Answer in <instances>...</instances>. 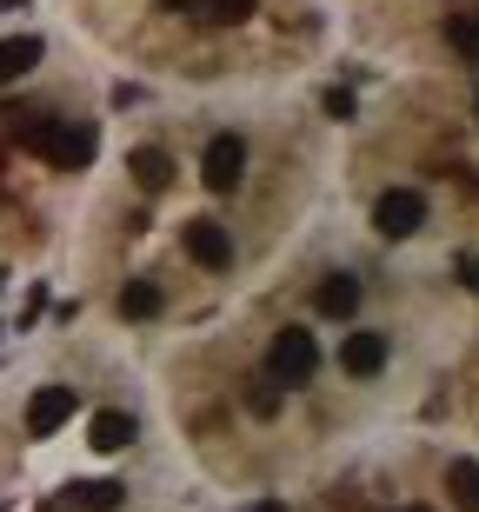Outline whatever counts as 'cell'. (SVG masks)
I'll list each match as a JSON object with an SVG mask.
<instances>
[{"mask_svg": "<svg viewBox=\"0 0 479 512\" xmlns=\"http://www.w3.org/2000/svg\"><path fill=\"white\" fill-rule=\"evenodd\" d=\"M67 419H74V386H40V393L27 399V433L34 439H54Z\"/></svg>", "mask_w": 479, "mask_h": 512, "instance_id": "6", "label": "cell"}, {"mask_svg": "<svg viewBox=\"0 0 479 512\" xmlns=\"http://www.w3.org/2000/svg\"><path fill=\"white\" fill-rule=\"evenodd\" d=\"M120 499H127V486H114V479H74L67 486V512H114Z\"/></svg>", "mask_w": 479, "mask_h": 512, "instance_id": "9", "label": "cell"}, {"mask_svg": "<svg viewBox=\"0 0 479 512\" xmlns=\"http://www.w3.org/2000/svg\"><path fill=\"white\" fill-rule=\"evenodd\" d=\"M247 512H287V499H260V506H247Z\"/></svg>", "mask_w": 479, "mask_h": 512, "instance_id": "20", "label": "cell"}, {"mask_svg": "<svg viewBox=\"0 0 479 512\" xmlns=\"http://www.w3.org/2000/svg\"><path fill=\"white\" fill-rule=\"evenodd\" d=\"M386 353H393L386 333H346V340H340V366L353 373V380H373V373L386 366Z\"/></svg>", "mask_w": 479, "mask_h": 512, "instance_id": "7", "label": "cell"}, {"mask_svg": "<svg viewBox=\"0 0 479 512\" xmlns=\"http://www.w3.org/2000/svg\"><path fill=\"white\" fill-rule=\"evenodd\" d=\"M34 67H40V40H34V34L0 40V87H14V80L34 74Z\"/></svg>", "mask_w": 479, "mask_h": 512, "instance_id": "11", "label": "cell"}, {"mask_svg": "<svg viewBox=\"0 0 479 512\" xmlns=\"http://www.w3.org/2000/svg\"><path fill=\"white\" fill-rule=\"evenodd\" d=\"M460 273H466V286L479 293V260H460Z\"/></svg>", "mask_w": 479, "mask_h": 512, "instance_id": "19", "label": "cell"}, {"mask_svg": "<svg viewBox=\"0 0 479 512\" xmlns=\"http://www.w3.org/2000/svg\"><path fill=\"white\" fill-rule=\"evenodd\" d=\"M313 306H320L326 320H346V313L360 306V280H353V273H326L320 293H313Z\"/></svg>", "mask_w": 479, "mask_h": 512, "instance_id": "10", "label": "cell"}, {"mask_svg": "<svg viewBox=\"0 0 479 512\" xmlns=\"http://www.w3.org/2000/svg\"><path fill=\"white\" fill-rule=\"evenodd\" d=\"M446 499L460 512H479V459H453L446 466Z\"/></svg>", "mask_w": 479, "mask_h": 512, "instance_id": "13", "label": "cell"}, {"mask_svg": "<svg viewBox=\"0 0 479 512\" xmlns=\"http://www.w3.org/2000/svg\"><path fill=\"white\" fill-rule=\"evenodd\" d=\"M247 14H253V0H207V20H220V27H240Z\"/></svg>", "mask_w": 479, "mask_h": 512, "instance_id": "16", "label": "cell"}, {"mask_svg": "<svg viewBox=\"0 0 479 512\" xmlns=\"http://www.w3.org/2000/svg\"><path fill=\"white\" fill-rule=\"evenodd\" d=\"M127 173H134L147 193H160V187L173 180V160H167L160 147H134V153H127Z\"/></svg>", "mask_w": 479, "mask_h": 512, "instance_id": "12", "label": "cell"}, {"mask_svg": "<svg viewBox=\"0 0 479 512\" xmlns=\"http://www.w3.org/2000/svg\"><path fill=\"white\" fill-rule=\"evenodd\" d=\"M180 247H187L193 266H207V273H227V266H233V233L220 227V220H207V213L180 227Z\"/></svg>", "mask_w": 479, "mask_h": 512, "instance_id": "4", "label": "cell"}, {"mask_svg": "<svg viewBox=\"0 0 479 512\" xmlns=\"http://www.w3.org/2000/svg\"><path fill=\"white\" fill-rule=\"evenodd\" d=\"M14 140L27 153H40L47 167H87L100 147V133L87 127V120H47V114H14Z\"/></svg>", "mask_w": 479, "mask_h": 512, "instance_id": "1", "label": "cell"}, {"mask_svg": "<svg viewBox=\"0 0 479 512\" xmlns=\"http://www.w3.org/2000/svg\"><path fill=\"white\" fill-rule=\"evenodd\" d=\"M446 40H453V54L479 60V20L473 14H453V20H446Z\"/></svg>", "mask_w": 479, "mask_h": 512, "instance_id": "15", "label": "cell"}, {"mask_svg": "<svg viewBox=\"0 0 479 512\" xmlns=\"http://www.w3.org/2000/svg\"><path fill=\"white\" fill-rule=\"evenodd\" d=\"M326 114H333V120H353V94H346V87H326Z\"/></svg>", "mask_w": 479, "mask_h": 512, "instance_id": "18", "label": "cell"}, {"mask_svg": "<svg viewBox=\"0 0 479 512\" xmlns=\"http://www.w3.org/2000/svg\"><path fill=\"white\" fill-rule=\"evenodd\" d=\"M160 306H167V300H160L154 280H127V286H120V313H127V320H154Z\"/></svg>", "mask_w": 479, "mask_h": 512, "instance_id": "14", "label": "cell"}, {"mask_svg": "<svg viewBox=\"0 0 479 512\" xmlns=\"http://www.w3.org/2000/svg\"><path fill=\"white\" fill-rule=\"evenodd\" d=\"M160 7H167V14H180V7H193V0H160Z\"/></svg>", "mask_w": 479, "mask_h": 512, "instance_id": "21", "label": "cell"}, {"mask_svg": "<svg viewBox=\"0 0 479 512\" xmlns=\"http://www.w3.org/2000/svg\"><path fill=\"white\" fill-rule=\"evenodd\" d=\"M200 180H207L213 193H233L247 180V140H240V133H213L207 153H200Z\"/></svg>", "mask_w": 479, "mask_h": 512, "instance_id": "3", "label": "cell"}, {"mask_svg": "<svg viewBox=\"0 0 479 512\" xmlns=\"http://www.w3.org/2000/svg\"><path fill=\"white\" fill-rule=\"evenodd\" d=\"M373 227H380L386 240H413V233L426 227V200H420L413 187L380 193V200H373Z\"/></svg>", "mask_w": 479, "mask_h": 512, "instance_id": "5", "label": "cell"}, {"mask_svg": "<svg viewBox=\"0 0 479 512\" xmlns=\"http://www.w3.org/2000/svg\"><path fill=\"white\" fill-rule=\"evenodd\" d=\"M313 373H320V346H313V333L287 326V333L267 346V380L273 386H307Z\"/></svg>", "mask_w": 479, "mask_h": 512, "instance_id": "2", "label": "cell"}, {"mask_svg": "<svg viewBox=\"0 0 479 512\" xmlns=\"http://www.w3.org/2000/svg\"><path fill=\"white\" fill-rule=\"evenodd\" d=\"M0 512H7V506H0Z\"/></svg>", "mask_w": 479, "mask_h": 512, "instance_id": "23", "label": "cell"}, {"mask_svg": "<svg viewBox=\"0 0 479 512\" xmlns=\"http://www.w3.org/2000/svg\"><path fill=\"white\" fill-rule=\"evenodd\" d=\"M247 406H253V413H260V419H267V413H273V406H280V386H273V380H253V393H247Z\"/></svg>", "mask_w": 479, "mask_h": 512, "instance_id": "17", "label": "cell"}, {"mask_svg": "<svg viewBox=\"0 0 479 512\" xmlns=\"http://www.w3.org/2000/svg\"><path fill=\"white\" fill-rule=\"evenodd\" d=\"M134 439H140V426H134V413H120V406L94 413V426H87V446H94V453H127Z\"/></svg>", "mask_w": 479, "mask_h": 512, "instance_id": "8", "label": "cell"}, {"mask_svg": "<svg viewBox=\"0 0 479 512\" xmlns=\"http://www.w3.org/2000/svg\"><path fill=\"white\" fill-rule=\"evenodd\" d=\"M473 114H479V94H473Z\"/></svg>", "mask_w": 479, "mask_h": 512, "instance_id": "22", "label": "cell"}]
</instances>
